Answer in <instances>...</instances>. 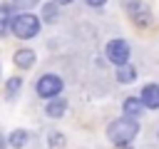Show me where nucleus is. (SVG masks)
I'll list each match as a JSON object with an SVG mask.
<instances>
[{
	"label": "nucleus",
	"mask_w": 159,
	"mask_h": 149,
	"mask_svg": "<svg viewBox=\"0 0 159 149\" xmlns=\"http://www.w3.org/2000/svg\"><path fill=\"white\" fill-rule=\"evenodd\" d=\"M134 77H137V70H134V67H129V65H122V67H117V79H119L122 84H129V82H134Z\"/></svg>",
	"instance_id": "11"
},
{
	"label": "nucleus",
	"mask_w": 159,
	"mask_h": 149,
	"mask_svg": "<svg viewBox=\"0 0 159 149\" xmlns=\"http://www.w3.org/2000/svg\"><path fill=\"white\" fill-rule=\"evenodd\" d=\"M124 7H127V12L132 15V20H134V22H139V25H149L152 12H149V7H147L142 0H127V2H124Z\"/></svg>",
	"instance_id": "5"
},
{
	"label": "nucleus",
	"mask_w": 159,
	"mask_h": 149,
	"mask_svg": "<svg viewBox=\"0 0 159 149\" xmlns=\"http://www.w3.org/2000/svg\"><path fill=\"white\" fill-rule=\"evenodd\" d=\"M20 87H22V79H20V77H10V79H7V84H5L7 97H15V94L20 92Z\"/></svg>",
	"instance_id": "13"
},
{
	"label": "nucleus",
	"mask_w": 159,
	"mask_h": 149,
	"mask_svg": "<svg viewBox=\"0 0 159 149\" xmlns=\"http://www.w3.org/2000/svg\"><path fill=\"white\" fill-rule=\"evenodd\" d=\"M47 144H50L52 149H62V147H65V137H62L60 132H52L50 139H47Z\"/></svg>",
	"instance_id": "15"
},
{
	"label": "nucleus",
	"mask_w": 159,
	"mask_h": 149,
	"mask_svg": "<svg viewBox=\"0 0 159 149\" xmlns=\"http://www.w3.org/2000/svg\"><path fill=\"white\" fill-rule=\"evenodd\" d=\"M0 77H2V70H0Z\"/></svg>",
	"instance_id": "20"
},
{
	"label": "nucleus",
	"mask_w": 159,
	"mask_h": 149,
	"mask_svg": "<svg viewBox=\"0 0 159 149\" xmlns=\"http://www.w3.org/2000/svg\"><path fill=\"white\" fill-rule=\"evenodd\" d=\"M139 102L147 109H159V84H147L139 94Z\"/></svg>",
	"instance_id": "6"
},
{
	"label": "nucleus",
	"mask_w": 159,
	"mask_h": 149,
	"mask_svg": "<svg viewBox=\"0 0 159 149\" xmlns=\"http://www.w3.org/2000/svg\"><path fill=\"white\" fill-rule=\"evenodd\" d=\"M122 109H124V114H127V117H132V119L142 117V112H144V107H142L139 97H127V99H124V104H122Z\"/></svg>",
	"instance_id": "8"
},
{
	"label": "nucleus",
	"mask_w": 159,
	"mask_h": 149,
	"mask_svg": "<svg viewBox=\"0 0 159 149\" xmlns=\"http://www.w3.org/2000/svg\"><path fill=\"white\" fill-rule=\"evenodd\" d=\"M7 30H10V7L2 5V7H0V37H2Z\"/></svg>",
	"instance_id": "12"
},
{
	"label": "nucleus",
	"mask_w": 159,
	"mask_h": 149,
	"mask_svg": "<svg viewBox=\"0 0 159 149\" xmlns=\"http://www.w3.org/2000/svg\"><path fill=\"white\" fill-rule=\"evenodd\" d=\"M42 17H45L47 22H52V20L57 17V7H55V2H52V5H45V7H42Z\"/></svg>",
	"instance_id": "16"
},
{
	"label": "nucleus",
	"mask_w": 159,
	"mask_h": 149,
	"mask_svg": "<svg viewBox=\"0 0 159 149\" xmlns=\"http://www.w3.org/2000/svg\"><path fill=\"white\" fill-rule=\"evenodd\" d=\"M65 109H67V102H65L62 97H52V99L47 102V107H45L47 117H52V119H60V117L65 114Z\"/></svg>",
	"instance_id": "7"
},
{
	"label": "nucleus",
	"mask_w": 159,
	"mask_h": 149,
	"mask_svg": "<svg viewBox=\"0 0 159 149\" xmlns=\"http://www.w3.org/2000/svg\"><path fill=\"white\" fill-rule=\"evenodd\" d=\"M5 144H7V142H5V137L0 134V149H5Z\"/></svg>",
	"instance_id": "19"
},
{
	"label": "nucleus",
	"mask_w": 159,
	"mask_h": 149,
	"mask_svg": "<svg viewBox=\"0 0 159 149\" xmlns=\"http://www.w3.org/2000/svg\"><path fill=\"white\" fill-rule=\"evenodd\" d=\"M72 0H55V5H70Z\"/></svg>",
	"instance_id": "18"
},
{
	"label": "nucleus",
	"mask_w": 159,
	"mask_h": 149,
	"mask_svg": "<svg viewBox=\"0 0 159 149\" xmlns=\"http://www.w3.org/2000/svg\"><path fill=\"white\" fill-rule=\"evenodd\" d=\"M139 134V122L137 119H132V117H119V119H114L109 127H107V137H109V142H114V144H129L134 137Z\"/></svg>",
	"instance_id": "1"
},
{
	"label": "nucleus",
	"mask_w": 159,
	"mask_h": 149,
	"mask_svg": "<svg viewBox=\"0 0 159 149\" xmlns=\"http://www.w3.org/2000/svg\"><path fill=\"white\" fill-rule=\"evenodd\" d=\"M107 57H109V62H114L117 67L127 65V60H129V45H127L124 40H112V42L107 45Z\"/></svg>",
	"instance_id": "4"
},
{
	"label": "nucleus",
	"mask_w": 159,
	"mask_h": 149,
	"mask_svg": "<svg viewBox=\"0 0 159 149\" xmlns=\"http://www.w3.org/2000/svg\"><path fill=\"white\" fill-rule=\"evenodd\" d=\"M37 94L40 97H45V99H52V97H57L60 92H62V79L57 77V74H42L40 79H37Z\"/></svg>",
	"instance_id": "3"
},
{
	"label": "nucleus",
	"mask_w": 159,
	"mask_h": 149,
	"mask_svg": "<svg viewBox=\"0 0 159 149\" xmlns=\"http://www.w3.org/2000/svg\"><path fill=\"white\" fill-rule=\"evenodd\" d=\"M10 30L20 40H30V37H35L40 32V17L32 15V12H20V15H15L10 20Z\"/></svg>",
	"instance_id": "2"
},
{
	"label": "nucleus",
	"mask_w": 159,
	"mask_h": 149,
	"mask_svg": "<svg viewBox=\"0 0 159 149\" xmlns=\"http://www.w3.org/2000/svg\"><path fill=\"white\" fill-rule=\"evenodd\" d=\"M37 2H40V0H12V7H17V10H22V12H30Z\"/></svg>",
	"instance_id": "14"
},
{
	"label": "nucleus",
	"mask_w": 159,
	"mask_h": 149,
	"mask_svg": "<svg viewBox=\"0 0 159 149\" xmlns=\"http://www.w3.org/2000/svg\"><path fill=\"white\" fill-rule=\"evenodd\" d=\"M12 149H20V147H25V142H27V132L25 129H15V132H10V137L5 139Z\"/></svg>",
	"instance_id": "10"
},
{
	"label": "nucleus",
	"mask_w": 159,
	"mask_h": 149,
	"mask_svg": "<svg viewBox=\"0 0 159 149\" xmlns=\"http://www.w3.org/2000/svg\"><path fill=\"white\" fill-rule=\"evenodd\" d=\"M107 0H87V5H92V7H99V5H104Z\"/></svg>",
	"instance_id": "17"
},
{
	"label": "nucleus",
	"mask_w": 159,
	"mask_h": 149,
	"mask_svg": "<svg viewBox=\"0 0 159 149\" xmlns=\"http://www.w3.org/2000/svg\"><path fill=\"white\" fill-rule=\"evenodd\" d=\"M15 65L22 67V70H30L35 65V52L32 50H17L15 52Z\"/></svg>",
	"instance_id": "9"
}]
</instances>
